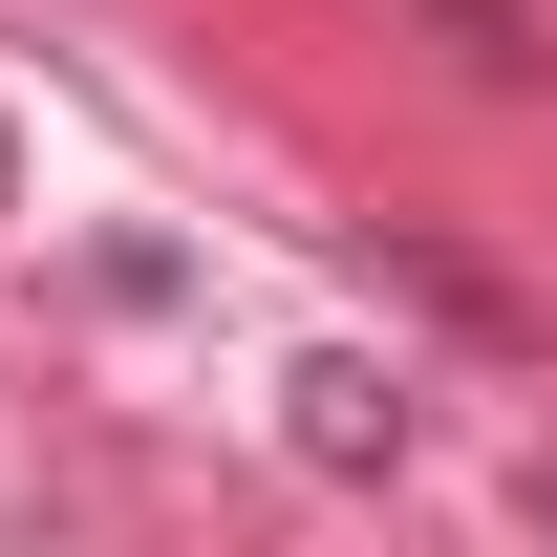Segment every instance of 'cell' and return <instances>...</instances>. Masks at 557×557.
Returning a JSON list of instances; mask_svg holds the SVG:
<instances>
[{
  "label": "cell",
  "instance_id": "3",
  "mask_svg": "<svg viewBox=\"0 0 557 557\" xmlns=\"http://www.w3.org/2000/svg\"><path fill=\"white\" fill-rule=\"evenodd\" d=\"M536 515H557V450H536Z\"/></svg>",
  "mask_w": 557,
  "mask_h": 557
},
{
  "label": "cell",
  "instance_id": "2",
  "mask_svg": "<svg viewBox=\"0 0 557 557\" xmlns=\"http://www.w3.org/2000/svg\"><path fill=\"white\" fill-rule=\"evenodd\" d=\"M429 22H450L493 86H515V65H557V0H429Z\"/></svg>",
  "mask_w": 557,
  "mask_h": 557
},
{
  "label": "cell",
  "instance_id": "1",
  "mask_svg": "<svg viewBox=\"0 0 557 557\" xmlns=\"http://www.w3.org/2000/svg\"><path fill=\"white\" fill-rule=\"evenodd\" d=\"M300 450H322V472H386V450H408V386H386V364H300Z\"/></svg>",
  "mask_w": 557,
  "mask_h": 557
},
{
  "label": "cell",
  "instance_id": "4",
  "mask_svg": "<svg viewBox=\"0 0 557 557\" xmlns=\"http://www.w3.org/2000/svg\"><path fill=\"white\" fill-rule=\"evenodd\" d=\"M0 194H22V150H0Z\"/></svg>",
  "mask_w": 557,
  "mask_h": 557
}]
</instances>
